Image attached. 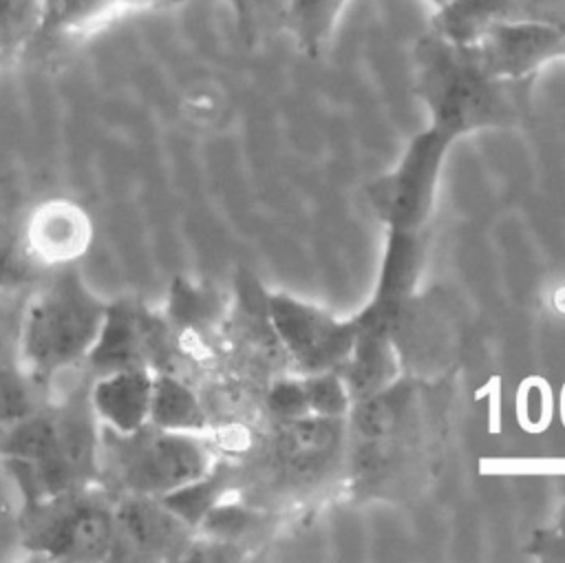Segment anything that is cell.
<instances>
[{"instance_id": "obj_1", "label": "cell", "mask_w": 565, "mask_h": 563, "mask_svg": "<svg viewBox=\"0 0 565 563\" xmlns=\"http://www.w3.org/2000/svg\"><path fill=\"white\" fill-rule=\"evenodd\" d=\"M415 93L428 124L393 170L366 185V201L386 232L426 234L441 168L452 144L483 128H505L525 113L521 88L488 73L468 51L426 42L415 55Z\"/></svg>"}, {"instance_id": "obj_2", "label": "cell", "mask_w": 565, "mask_h": 563, "mask_svg": "<svg viewBox=\"0 0 565 563\" xmlns=\"http://www.w3.org/2000/svg\"><path fill=\"white\" fill-rule=\"evenodd\" d=\"M455 419L446 378L402 373L351 404L347 415V486L355 497L408 501L439 477Z\"/></svg>"}, {"instance_id": "obj_3", "label": "cell", "mask_w": 565, "mask_h": 563, "mask_svg": "<svg viewBox=\"0 0 565 563\" xmlns=\"http://www.w3.org/2000/svg\"><path fill=\"white\" fill-rule=\"evenodd\" d=\"M0 459L22 503H38L102 481V424L88 391L49 400L0 433Z\"/></svg>"}, {"instance_id": "obj_4", "label": "cell", "mask_w": 565, "mask_h": 563, "mask_svg": "<svg viewBox=\"0 0 565 563\" xmlns=\"http://www.w3.org/2000/svg\"><path fill=\"white\" fill-rule=\"evenodd\" d=\"M106 305L75 265L49 272L22 298L15 362L51 391L62 373L88 360Z\"/></svg>"}, {"instance_id": "obj_5", "label": "cell", "mask_w": 565, "mask_h": 563, "mask_svg": "<svg viewBox=\"0 0 565 563\" xmlns=\"http://www.w3.org/2000/svg\"><path fill=\"white\" fill-rule=\"evenodd\" d=\"M205 433L146 424L135 433L102 426V486L113 497H170L216 466Z\"/></svg>"}, {"instance_id": "obj_6", "label": "cell", "mask_w": 565, "mask_h": 563, "mask_svg": "<svg viewBox=\"0 0 565 563\" xmlns=\"http://www.w3.org/2000/svg\"><path fill=\"white\" fill-rule=\"evenodd\" d=\"M20 545L51 561H104L115 556L117 501L102 486L64 492L20 508Z\"/></svg>"}, {"instance_id": "obj_7", "label": "cell", "mask_w": 565, "mask_h": 563, "mask_svg": "<svg viewBox=\"0 0 565 563\" xmlns=\"http://www.w3.org/2000/svg\"><path fill=\"white\" fill-rule=\"evenodd\" d=\"M265 320L298 375L342 371L358 336L353 316L340 318L327 307L289 291H265Z\"/></svg>"}, {"instance_id": "obj_8", "label": "cell", "mask_w": 565, "mask_h": 563, "mask_svg": "<svg viewBox=\"0 0 565 563\" xmlns=\"http://www.w3.org/2000/svg\"><path fill=\"white\" fill-rule=\"evenodd\" d=\"M168 318H157L141 302L119 298L106 305L99 338L86 360L95 375L119 369L163 371Z\"/></svg>"}, {"instance_id": "obj_9", "label": "cell", "mask_w": 565, "mask_h": 563, "mask_svg": "<svg viewBox=\"0 0 565 563\" xmlns=\"http://www.w3.org/2000/svg\"><path fill=\"white\" fill-rule=\"evenodd\" d=\"M424 254L426 234L386 232L373 294L366 305L353 314L360 331L393 340L399 322L417 298Z\"/></svg>"}, {"instance_id": "obj_10", "label": "cell", "mask_w": 565, "mask_h": 563, "mask_svg": "<svg viewBox=\"0 0 565 563\" xmlns=\"http://www.w3.org/2000/svg\"><path fill=\"white\" fill-rule=\"evenodd\" d=\"M117 501V552L130 559H185L194 543L190 525L163 497L126 495Z\"/></svg>"}, {"instance_id": "obj_11", "label": "cell", "mask_w": 565, "mask_h": 563, "mask_svg": "<svg viewBox=\"0 0 565 563\" xmlns=\"http://www.w3.org/2000/svg\"><path fill=\"white\" fill-rule=\"evenodd\" d=\"M565 20V0H450L433 11L428 29L444 40L470 46L501 26Z\"/></svg>"}, {"instance_id": "obj_12", "label": "cell", "mask_w": 565, "mask_h": 563, "mask_svg": "<svg viewBox=\"0 0 565 563\" xmlns=\"http://www.w3.org/2000/svg\"><path fill=\"white\" fill-rule=\"evenodd\" d=\"M470 46L492 75L534 79L547 64L565 60V20L501 26Z\"/></svg>"}, {"instance_id": "obj_13", "label": "cell", "mask_w": 565, "mask_h": 563, "mask_svg": "<svg viewBox=\"0 0 565 563\" xmlns=\"http://www.w3.org/2000/svg\"><path fill=\"white\" fill-rule=\"evenodd\" d=\"M29 247L44 274L75 265L90 247L93 223L86 210L64 196H51L29 208Z\"/></svg>"}, {"instance_id": "obj_14", "label": "cell", "mask_w": 565, "mask_h": 563, "mask_svg": "<svg viewBox=\"0 0 565 563\" xmlns=\"http://www.w3.org/2000/svg\"><path fill=\"white\" fill-rule=\"evenodd\" d=\"M152 369H119L95 375L88 402L97 422L115 433H135L150 422Z\"/></svg>"}, {"instance_id": "obj_15", "label": "cell", "mask_w": 565, "mask_h": 563, "mask_svg": "<svg viewBox=\"0 0 565 563\" xmlns=\"http://www.w3.org/2000/svg\"><path fill=\"white\" fill-rule=\"evenodd\" d=\"M31 203L22 196L20 188L2 179L0 181V296H24L46 274L35 263L26 216Z\"/></svg>"}, {"instance_id": "obj_16", "label": "cell", "mask_w": 565, "mask_h": 563, "mask_svg": "<svg viewBox=\"0 0 565 563\" xmlns=\"http://www.w3.org/2000/svg\"><path fill=\"white\" fill-rule=\"evenodd\" d=\"M124 11L121 0H44L42 29L33 46L44 42L57 46L86 38Z\"/></svg>"}, {"instance_id": "obj_17", "label": "cell", "mask_w": 565, "mask_h": 563, "mask_svg": "<svg viewBox=\"0 0 565 563\" xmlns=\"http://www.w3.org/2000/svg\"><path fill=\"white\" fill-rule=\"evenodd\" d=\"M150 424L192 433H207L210 428L201 395L172 371H154Z\"/></svg>"}, {"instance_id": "obj_18", "label": "cell", "mask_w": 565, "mask_h": 563, "mask_svg": "<svg viewBox=\"0 0 565 563\" xmlns=\"http://www.w3.org/2000/svg\"><path fill=\"white\" fill-rule=\"evenodd\" d=\"M349 0H289L285 31L298 51L318 57L329 44Z\"/></svg>"}, {"instance_id": "obj_19", "label": "cell", "mask_w": 565, "mask_h": 563, "mask_svg": "<svg viewBox=\"0 0 565 563\" xmlns=\"http://www.w3.org/2000/svg\"><path fill=\"white\" fill-rule=\"evenodd\" d=\"M18 362H0V433L22 422L51 400Z\"/></svg>"}, {"instance_id": "obj_20", "label": "cell", "mask_w": 565, "mask_h": 563, "mask_svg": "<svg viewBox=\"0 0 565 563\" xmlns=\"http://www.w3.org/2000/svg\"><path fill=\"white\" fill-rule=\"evenodd\" d=\"M44 0H0V53L4 62L24 55L40 35Z\"/></svg>"}, {"instance_id": "obj_21", "label": "cell", "mask_w": 565, "mask_h": 563, "mask_svg": "<svg viewBox=\"0 0 565 563\" xmlns=\"http://www.w3.org/2000/svg\"><path fill=\"white\" fill-rule=\"evenodd\" d=\"M227 7L238 35L249 46L265 42L287 26L289 0H227Z\"/></svg>"}, {"instance_id": "obj_22", "label": "cell", "mask_w": 565, "mask_h": 563, "mask_svg": "<svg viewBox=\"0 0 565 563\" xmlns=\"http://www.w3.org/2000/svg\"><path fill=\"white\" fill-rule=\"evenodd\" d=\"M216 309L218 298L210 289L196 287L190 280H177L170 291L166 318L181 329H194L201 327L205 320H212Z\"/></svg>"}, {"instance_id": "obj_23", "label": "cell", "mask_w": 565, "mask_h": 563, "mask_svg": "<svg viewBox=\"0 0 565 563\" xmlns=\"http://www.w3.org/2000/svg\"><path fill=\"white\" fill-rule=\"evenodd\" d=\"M267 406L276 415L278 422H287V419H298V417L311 415L302 375L294 373L291 378L276 380L274 386L267 393Z\"/></svg>"}, {"instance_id": "obj_24", "label": "cell", "mask_w": 565, "mask_h": 563, "mask_svg": "<svg viewBox=\"0 0 565 563\" xmlns=\"http://www.w3.org/2000/svg\"><path fill=\"white\" fill-rule=\"evenodd\" d=\"M24 296H0V362H15L18 316Z\"/></svg>"}, {"instance_id": "obj_25", "label": "cell", "mask_w": 565, "mask_h": 563, "mask_svg": "<svg viewBox=\"0 0 565 563\" xmlns=\"http://www.w3.org/2000/svg\"><path fill=\"white\" fill-rule=\"evenodd\" d=\"M530 552L545 561H565V532L556 528L536 532L530 543Z\"/></svg>"}, {"instance_id": "obj_26", "label": "cell", "mask_w": 565, "mask_h": 563, "mask_svg": "<svg viewBox=\"0 0 565 563\" xmlns=\"http://www.w3.org/2000/svg\"><path fill=\"white\" fill-rule=\"evenodd\" d=\"M181 0H121L126 11H148V9H166Z\"/></svg>"}, {"instance_id": "obj_27", "label": "cell", "mask_w": 565, "mask_h": 563, "mask_svg": "<svg viewBox=\"0 0 565 563\" xmlns=\"http://www.w3.org/2000/svg\"><path fill=\"white\" fill-rule=\"evenodd\" d=\"M554 528L565 532V490H563V499H561V508H558V519H556Z\"/></svg>"}, {"instance_id": "obj_28", "label": "cell", "mask_w": 565, "mask_h": 563, "mask_svg": "<svg viewBox=\"0 0 565 563\" xmlns=\"http://www.w3.org/2000/svg\"><path fill=\"white\" fill-rule=\"evenodd\" d=\"M428 2H430V7H433V9H441V7H444V4H448L450 0H428Z\"/></svg>"}, {"instance_id": "obj_29", "label": "cell", "mask_w": 565, "mask_h": 563, "mask_svg": "<svg viewBox=\"0 0 565 563\" xmlns=\"http://www.w3.org/2000/svg\"><path fill=\"white\" fill-rule=\"evenodd\" d=\"M4 64H7V62H4V57H2V53H0V68H2Z\"/></svg>"}]
</instances>
